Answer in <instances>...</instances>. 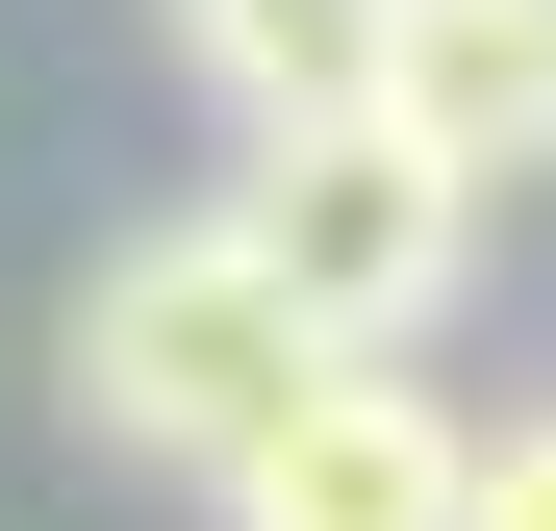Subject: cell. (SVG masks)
<instances>
[{
	"instance_id": "6da1fadb",
	"label": "cell",
	"mask_w": 556,
	"mask_h": 531,
	"mask_svg": "<svg viewBox=\"0 0 556 531\" xmlns=\"http://www.w3.org/2000/svg\"><path fill=\"white\" fill-rule=\"evenodd\" d=\"M51 380H76V430L102 456H152V481H203L228 430L304 380V304L228 253V203H177V228H127L102 279H76V329H51Z\"/></svg>"
},
{
	"instance_id": "7a4b0ae2",
	"label": "cell",
	"mask_w": 556,
	"mask_h": 531,
	"mask_svg": "<svg viewBox=\"0 0 556 531\" xmlns=\"http://www.w3.org/2000/svg\"><path fill=\"white\" fill-rule=\"evenodd\" d=\"M228 253L278 304H304V354H405L455 279H481V203L380 127V102H329V127H253V177H228Z\"/></svg>"
},
{
	"instance_id": "3957f363",
	"label": "cell",
	"mask_w": 556,
	"mask_h": 531,
	"mask_svg": "<svg viewBox=\"0 0 556 531\" xmlns=\"http://www.w3.org/2000/svg\"><path fill=\"white\" fill-rule=\"evenodd\" d=\"M455 456H481V430H455L405 354H304V380L203 456V506L228 531H455Z\"/></svg>"
},
{
	"instance_id": "277c9868",
	"label": "cell",
	"mask_w": 556,
	"mask_h": 531,
	"mask_svg": "<svg viewBox=\"0 0 556 531\" xmlns=\"http://www.w3.org/2000/svg\"><path fill=\"white\" fill-rule=\"evenodd\" d=\"M380 127L455 177V203L556 177V0H380Z\"/></svg>"
},
{
	"instance_id": "5b68a950",
	"label": "cell",
	"mask_w": 556,
	"mask_h": 531,
	"mask_svg": "<svg viewBox=\"0 0 556 531\" xmlns=\"http://www.w3.org/2000/svg\"><path fill=\"white\" fill-rule=\"evenodd\" d=\"M177 76L228 127H329V102H380V0H177Z\"/></svg>"
},
{
	"instance_id": "8992f818",
	"label": "cell",
	"mask_w": 556,
	"mask_h": 531,
	"mask_svg": "<svg viewBox=\"0 0 556 531\" xmlns=\"http://www.w3.org/2000/svg\"><path fill=\"white\" fill-rule=\"evenodd\" d=\"M455 531H556V405H531V430H481V456H455Z\"/></svg>"
}]
</instances>
